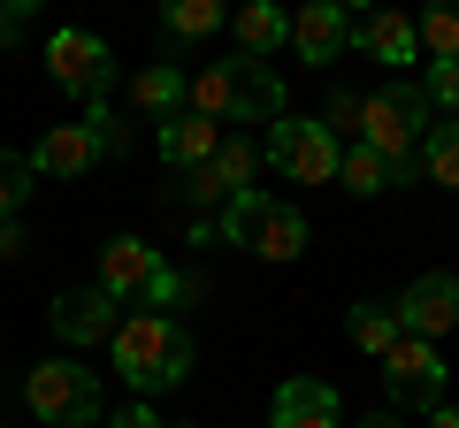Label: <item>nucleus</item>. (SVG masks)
<instances>
[{
  "mask_svg": "<svg viewBox=\"0 0 459 428\" xmlns=\"http://www.w3.org/2000/svg\"><path fill=\"white\" fill-rule=\"evenodd\" d=\"M108 360L138 398H161L192 375V337L177 313H123V330L108 337Z\"/></svg>",
  "mask_w": 459,
  "mask_h": 428,
  "instance_id": "1",
  "label": "nucleus"
},
{
  "mask_svg": "<svg viewBox=\"0 0 459 428\" xmlns=\"http://www.w3.org/2000/svg\"><path fill=\"white\" fill-rule=\"evenodd\" d=\"M192 116H207V123H283L291 116V92H283L276 62L238 54V62H207L192 77Z\"/></svg>",
  "mask_w": 459,
  "mask_h": 428,
  "instance_id": "2",
  "label": "nucleus"
},
{
  "mask_svg": "<svg viewBox=\"0 0 459 428\" xmlns=\"http://www.w3.org/2000/svg\"><path fill=\"white\" fill-rule=\"evenodd\" d=\"M214 230L230 237L238 253H253V261H299L307 253V214L291 207V199H276V192H238L222 214H214Z\"/></svg>",
  "mask_w": 459,
  "mask_h": 428,
  "instance_id": "3",
  "label": "nucleus"
},
{
  "mask_svg": "<svg viewBox=\"0 0 459 428\" xmlns=\"http://www.w3.org/2000/svg\"><path fill=\"white\" fill-rule=\"evenodd\" d=\"M429 92L421 84H383V92L360 99V146H376L391 168H413L421 161V138H429Z\"/></svg>",
  "mask_w": 459,
  "mask_h": 428,
  "instance_id": "4",
  "label": "nucleus"
},
{
  "mask_svg": "<svg viewBox=\"0 0 459 428\" xmlns=\"http://www.w3.org/2000/svg\"><path fill=\"white\" fill-rule=\"evenodd\" d=\"M23 406L47 428H92L100 406H108V390H100L92 367H77L69 352H54V360H39L31 375H23Z\"/></svg>",
  "mask_w": 459,
  "mask_h": 428,
  "instance_id": "5",
  "label": "nucleus"
},
{
  "mask_svg": "<svg viewBox=\"0 0 459 428\" xmlns=\"http://www.w3.org/2000/svg\"><path fill=\"white\" fill-rule=\"evenodd\" d=\"M261 161L276 168L283 184H337L344 138L329 131V123H314V116H283V123H268V138H261Z\"/></svg>",
  "mask_w": 459,
  "mask_h": 428,
  "instance_id": "6",
  "label": "nucleus"
},
{
  "mask_svg": "<svg viewBox=\"0 0 459 428\" xmlns=\"http://www.w3.org/2000/svg\"><path fill=\"white\" fill-rule=\"evenodd\" d=\"M47 77H54V92H69V99H84V107H108V92H115V54H108V39L100 31H54L47 39Z\"/></svg>",
  "mask_w": 459,
  "mask_h": 428,
  "instance_id": "7",
  "label": "nucleus"
},
{
  "mask_svg": "<svg viewBox=\"0 0 459 428\" xmlns=\"http://www.w3.org/2000/svg\"><path fill=\"white\" fill-rule=\"evenodd\" d=\"M383 390H391L398 413H437L444 406V352L421 345V337H398L383 352Z\"/></svg>",
  "mask_w": 459,
  "mask_h": 428,
  "instance_id": "8",
  "label": "nucleus"
},
{
  "mask_svg": "<svg viewBox=\"0 0 459 428\" xmlns=\"http://www.w3.org/2000/svg\"><path fill=\"white\" fill-rule=\"evenodd\" d=\"M161 276H169V261H161V245H146V237H108V245H100V268H92V283L115 298V306H146Z\"/></svg>",
  "mask_w": 459,
  "mask_h": 428,
  "instance_id": "9",
  "label": "nucleus"
},
{
  "mask_svg": "<svg viewBox=\"0 0 459 428\" xmlns=\"http://www.w3.org/2000/svg\"><path fill=\"white\" fill-rule=\"evenodd\" d=\"M352 47H360V16H352V8H337V0H307V8H291V54L307 69L344 62Z\"/></svg>",
  "mask_w": 459,
  "mask_h": 428,
  "instance_id": "10",
  "label": "nucleus"
},
{
  "mask_svg": "<svg viewBox=\"0 0 459 428\" xmlns=\"http://www.w3.org/2000/svg\"><path fill=\"white\" fill-rule=\"evenodd\" d=\"M253 168H261V146L230 131V138H222V153L177 184V199H184V207H230L238 192H253Z\"/></svg>",
  "mask_w": 459,
  "mask_h": 428,
  "instance_id": "11",
  "label": "nucleus"
},
{
  "mask_svg": "<svg viewBox=\"0 0 459 428\" xmlns=\"http://www.w3.org/2000/svg\"><path fill=\"white\" fill-rule=\"evenodd\" d=\"M398 306V330L421 337V345H437V337L459 330V276H444V268H429V276H413L406 291L391 298Z\"/></svg>",
  "mask_w": 459,
  "mask_h": 428,
  "instance_id": "12",
  "label": "nucleus"
},
{
  "mask_svg": "<svg viewBox=\"0 0 459 428\" xmlns=\"http://www.w3.org/2000/svg\"><path fill=\"white\" fill-rule=\"evenodd\" d=\"M47 321H54V337H62L69 352H84V345H108V337L123 330V306H115L100 283H84V291H62V298H54Z\"/></svg>",
  "mask_w": 459,
  "mask_h": 428,
  "instance_id": "13",
  "label": "nucleus"
},
{
  "mask_svg": "<svg viewBox=\"0 0 459 428\" xmlns=\"http://www.w3.org/2000/svg\"><path fill=\"white\" fill-rule=\"evenodd\" d=\"M268 428H344V406L322 375H291L268 398Z\"/></svg>",
  "mask_w": 459,
  "mask_h": 428,
  "instance_id": "14",
  "label": "nucleus"
},
{
  "mask_svg": "<svg viewBox=\"0 0 459 428\" xmlns=\"http://www.w3.org/2000/svg\"><path fill=\"white\" fill-rule=\"evenodd\" d=\"M153 153H161V168H177V176H192V168H207L214 153H222V123H207V116H169L161 131H153Z\"/></svg>",
  "mask_w": 459,
  "mask_h": 428,
  "instance_id": "15",
  "label": "nucleus"
},
{
  "mask_svg": "<svg viewBox=\"0 0 459 428\" xmlns=\"http://www.w3.org/2000/svg\"><path fill=\"white\" fill-rule=\"evenodd\" d=\"M131 99H138V116L161 131L169 116H184V107H192V77H184L177 62H146V69L131 77Z\"/></svg>",
  "mask_w": 459,
  "mask_h": 428,
  "instance_id": "16",
  "label": "nucleus"
},
{
  "mask_svg": "<svg viewBox=\"0 0 459 428\" xmlns=\"http://www.w3.org/2000/svg\"><path fill=\"white\" fill-rule=\"evenodd\" d=\"M31 168H39V176H92V168H100V146H92L84 123H54V131L31 146Z\"/></svg>",
  "mask_w": 459,
  "mask_h": 428,
  "instance_id": "17",
  "label": "nucleus"
},
{
  "mask_svg": "<svg viewBox=\"0 0 459 428\" xmlns=\"http://www.w3.org/2000/svg\"><path fill=\"white\" fill-rule=\"evenodd\" d=\"M360 54L368 62H421V31H413V16H398V8H376V16H360Z\"/></svg>",
  "mask_w": 459,
  "mask_h": 428,
  "instance_id": "18",
  "label": "nucleus"
},
{
  "mask_svg": "<svg viewBox=\"0 0 459 428\" xmlns=\"http://www.w3.org/2000/svg\"><path fill=\"white\" fill-rule=\"evenodd\" d=\"M230 39H238V54L268 62V54L291 47V8H276V0H253V8H238V16H230Z\"/></svg>",
  "mask_w": 459,
  "mask_h": 428,
  "instance_id": "19",
  "label": "nucleus"
},
{
  "mask_svg": "<svg viewBox=\"0 0 459 428\" xmlns=\"http://www.w3.org/2000/svg\"><path fill=\"white\" fill-rule=\"evenodd\" d=\"M337 184H344V192H352V199H383V192H391V184H413V168H391V161H383L376 146H360V138H344Z\"/></svg>",
  "mask_w": 459,
  "mask_h": 428,
  "instance_id": "20",
  "label": "nucleus"
},
{
  "mask_svg": "<svg viewBox=\"0 0 459 428\" xmlns=\"http://www.w3.org/2000/svg\"><path fill=\"white\" fill-rule=\"evenodd\" d=\"M344 337H352V352H376V360H383L406 330H398V306H391V298H360V306L344 313Z\"/></svg>",
  "mask_w": 459,
  "mask_h": 428,
  "instance_id": "21",
  "label": "nucleus"
},
{
  "mask_svg": "<svg viewBox=\"0 0 459 428\" xmlns=\"http://www.w3.org/2000/svg\"><path fill=\"white\" fill-rule=\"evenodd\" d=\"M230 23L222 0H169L161 8V39H214Z\"/></svg>",
  "mask_w": 459,
  "mask_h": 428,
  "instance_id": "22",
  "label": "nucleus"
},
{
  "mask_svg": "<svg viewBox=\"0 0 459 428\" xmlns=\"http://www.w3.org/2000/svg\"><path fill=\"white\" fill-rule=\"evenodd\" d=\"M39 192V168H31V153H16V146H0V222H16L23 214V199Z\"/></svg>",
  "mask_w": 459,
  "mask_h": 428,
  "instance_id": "23",
  "label": "nucleus"
},
{
  "mask_svg": "<svg viewBox=\"0 0 459 428\" xmlns=\"http://www.w3.org/2000/svg\"><path fill=\"white\" fill-rule=\"evenodd\" d=\"M421 168H429V184L459 192V123H429V138H421Z\"/></svg>",
  "mask_w": 459,
  "mask_h": 428,
  "instance_id": "24",
  "label": "nucleus"
},
{
  "mask_svg": "<svg viewBox=\"0 0 459 428\" xmlns=\"http://www.w3.org/2000/svg\"><path fill=\"white\" fill-rule=\"evenodd\" d=\"M413 31H421V54H429V62H459V8H421Z\"/></svg>",
  "mask_w": 459,
  "mask_h": 428,
  "instance_id": "25",
  "label": "nucleus"
},
{
  "mask_svg": "<svg viewBox=\"0 0 459 428\" xmlns=\"http://www.w3.org/2000/svg\"><path fill=\"white\" fill-rule=\"evenodd\" d=\"M84 131H92L100 161H123V153H131V131H123V116H115V107H84Z\"/></svg>",
  "mask_w": 459,
  "mask_h": 428,
  "instance_id": "26",
  "label": "nucleus"
},
{
  "mask_svg": "<svg viewBox=\"0 0 459 428\" xmlns=\"http://www.w3.org/2000/svg\"><path fill=\"white\" fill-rule=\"evenodd\" d=\"M421 92H429V107H444V116L459 123V62H429Z\"/></svg>",
  "mask_w": 459,
  "mask_h": 428,
  "instance_id": "27",
  "label": "nucleus"
},
{
  "mask_svg": "<svg viewBox=\"0 0 459 428\" xmlns=\"http://www.w3.org/2000/svg\"><path fill=\"white\" fill-rule=\"evenodd\" d=\"M322 123H329L337 138H344V131L360 138V99H352V92H329V116H322Z\"/></svg>",
  "mask_w": 459,
  "mask_h": 428,
  "instance_id": "28",
  "label": "nucleus"
},
{
  "mask_svg": "<svg viewBox=\"0 0 459 428\" xmlns=\"http://www.w3.org/2000/svg\"><path fill=\"white\" fill-rule=\"evenodd\" d=\"M23 23H31V0H0V47H16Z\"/></svg>",
  "mask_w": 459,
  "mask_h": 428,
  "instance_id": "29",
  "label": "nucleus"
},
{
  "mask_svg": "<svg viewBox=\"0 0 459 428\" xmlns=\"http://www.w3.org/2000/svg\"><path fill=\"white\" fill-rule=\"evenodd\" d=\"M108 428H169V421H161V413L146 406V398H138V406H123V413H108Z\"/></svg>",
  "mask_w": 459,
  "mask_h": 428,
  "instance_id": "30",
  "label": "nucleus"
},
{
  "mask_svg": "<svg viewBox=\"0 0 459 428\" xmlns=\"http://www.w3.org/2000/svg\"><path fill=\"white\" fill-rule=\"evenodd\" d=\"M16 253H23V230H16V222H0V261H16Z\"/></svg>",
  "mask_w": 459,
  "mask_h": 428,
  "instance_id": "31",
  "label": "nucleus"
},
{
  "mask_svg": "<svg viewBox=\"0 0 459 428\" xmlns=\"http://www.w3.org/2000/svg\"><path fill=\"white\" fill-rule=\"evenodd\" d=\"M429 428H459V406H437V413H421Z\"/></svg>",
  "mask_w": 459,
  "mask_h": 428,
  "instance_id": "32",
  "label": "nucleus"
},
{
  "mask_svg": "<svg viewBox=\"0 0 459 428\" xmlns=\"http://www.w3.org/2000/svg\"><path fill=\"white\" fill-rule=\"evenodd\" d=\"M352 428H398V413H376V421H352Z\"/></svg>",
  "mask_w": 459,
  "mask_h": 428,
  "instance_id": "33",
  "label": "nucleus"
}]
</instances>
